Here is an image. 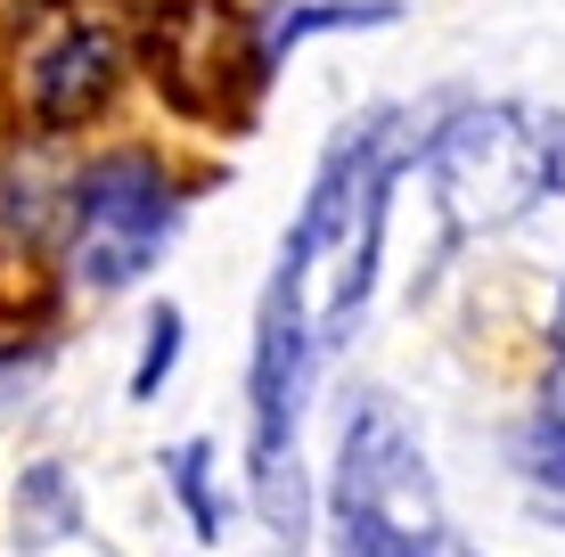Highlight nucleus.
<instances>
[{"instance_id": "20e7f679", "label": "nucleus", "mask_w": 565, "mask_h": 557, "mask_svg": "<svg viewBox=\"0 0 565 557\" xmlns=\"http://www.w3.org/2000/svg\"><path fill=\"white\" fill-rule=\"evenodd\" d=\"M148 74L172 90V107L222 115V107H238V90L263 83V50L213 0H181V9H164L148 25Z\"/></svg>"}, {"instance_id": "0eeeda50", "label": "nucleus", "mask_w": 565, "mask_h": 557, "mask_svg": "<svg viewBox=\"0 0 565 557\" xmlns=\"http://www.w3.org/2000/svg\"><path fill=\"white\" fill-rule=\"evenodd\" d=\"M74 533H83V492H74L66 459L17 468V484H9V542H17V557H50V549H66Z\"/></svg>"}, {"instance_id": "9d476101", "label": "nucleus", "mask_w": 565, "mask_h": 557, "mask_svg": "<svg viewBox=\"0 0 565 557\" xmlns=\"http://www.w3.org/2000/svg\"><path fill=\"white\" fill-rule=\"evenodd\" d=\"M509 459L524 468V484L550 492V501L565 508V410H533V418L509 435Z\"/></svg>"}, {"instance_id": "4468645a", "label": "nucleus", "mask_w": 565, "mask_h": 557, "mask_svg": "<svg viewBox=\"0 0 565 557\" xmlns=\"http://www.w3.org/2000/svg\"><path fill=\"white\" fill-rule=\"evenodd\" d=\"M33 9H42V0H33Z\"/></svg>"}, {"instance_id": "ddd939ff", "label": "nucleus", "mask_w": 565, "mask_h": 557, "mask_svg": "<svg viewBox=\"0 0 565 557\" xmlns=\"http://www.w3.org/2000/svg\"><path fill=\"white\" fill-rule=\"evenodd\" d=\"M557 353H565V296H557Z\"/></svg>"}, {"instance_id": "1a4fd4ad", "label": "nucleus", "mask_w": 565, "mask_h": 557, "mask_svg": "<svg viewBox=\"0 0 565 557\" xmlns=\"http://www.w3.org/2000/svg\"><path fill=\"white\" fill-rule=\"evenodd\" d=\"M164 475L189 508V533L198 542H222V501H213V435H189L181 451H164Z\"/></svg>"}, {"instance_id": "39448f33", "label": "nucleus", "mask_w": 565, "mask_h": 557, "mask_svg": "<svg viewBox=\"0 0 565 557\" xmlns=\"http://www.w3.org/2000/svg\"><path fill=\"white\" fill-rule=\"evenodd\" d=\"M115 83H124V42H115L107 25H90V17H74V25H57L42 50L25 57V74H17V99L42 131H74L90 124Z\"/></svg>"}, {"instance_id": "9b49d317", "label": "nucleus", "mask_w": 565, "mask_h": 557, "mask_svg": "<svg viewBox=\"0 0 565 557\" xmlns=\"http://www.w3.org/2000/svg\"><path fill=\"white\" fill-rule=\"evenodd\" d=\"M181 336H189L181 303H156V312H148V336H140V369H131V401H156V394L172 386V361H181Z\"/></svg>"}, {"instance_id": "6e6552de", "label": "nucleus", "mask_w": 565, "mask_h": 557, "mask_svg": "<svg viewBox=\"0 0 565 557\" xmlns=\"http://www.w3.org/2000/svg\"><path fill=\"white\" fill-rule=\"evenodd\" d=\"M394 0H311V9H279L270 25L255 33V50H263V66L270 57H287L296 42H311V33H353V25H394Z\"/></svg>"}, {"instance_id": "f8f14e48", "label": "nucleus", "mask_w": 565, "mask_h": 557, "mask_svg": "<svg viewBox=\"0 0 565 557\" xmlns=\"http://www.w3.org/2000/svg\"><path fill=\"white\" fill-rule=\"evenodd\" d=\"M541 124V164H550V197H565V115L550 107V115H533Z\"/></svg>"}, {"instance_id": "f03ea898", "label": "nucleus", "mask_w": 565, "mask_h": 557, "mask_svg": "<svg viewBox=\"0 0 565 557\" xmlns=\"http://www.w3.org/2000/svg\"><path fill=\"white\" fill-rule=\"evenodd\" d=\"M181 222V189L148 148H115V157L74 172V205H66V271L83 296H124L140 287L172 246Z\"/></svg>"}, {"instance_id": "423d86ee", "label": "nucleus", "mask_w": 565, "mask_h": 557, "mask_svg": "<svg viewBox=\"0 0 565 557\" xmlns=\"http://www.w3.org/2000/svg\"><path fill=\"white\" fill-rule=\"evenodd\" d=\"M66 205H74V172L57 148L0 157V271L9 263H42L66 238Z\"/></svg>"}, {"instance_id": "f257e3e1", "label": "nucleus", "mask_w": 565, "mask_h": 557, "mask_svg": "<svg viewBox=\"0 0 565 557\" xmlns=\"http://www.w3.org/2000/svg\"><path fill=\"white\" fill-rule=\"evenodd\" d=\"M328 549L337 557H476L443 516L435 468L394 394H353L328 468Z\"/></svg>"}, {"instance_id": "7ed1b4c3", "label": "nucleus", "mask_w": 565, "mask_h": 557, "mask_svg": "<svg viewBox=\"0 0 565 557\" xmlns=\"http://www.w3.org/2000/svg\"><path fill=\"white\" fill-rule=\"evenodd\" d=\"M426 181L435 205L459 238L509 229L516 214H533L550 197V164H541V124L533 107H459L426 131Z\"/></svg>"}]
</instances>
